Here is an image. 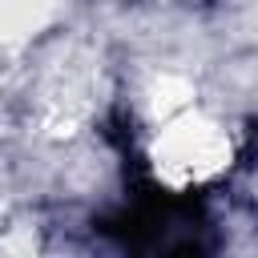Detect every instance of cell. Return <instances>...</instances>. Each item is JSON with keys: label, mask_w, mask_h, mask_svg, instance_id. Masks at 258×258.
I'll use <instances>...</instances> for the list:
<instances>
[{"label": "cell", "mask_w": 258, "mask_h": 258, "mask_svg": "<svg viewBox=\"0 0 258 258\" xmlns=\"http://www.w3.org/2000/svg\"><path fill=\"white\" fill-rule=\"evenodd\" d=\"M230 129L206 113H177L153 141V165L169 185H194L230 165Z\"/></svg>", "instance_id": "obj_1"}]
</instances>
